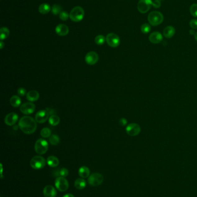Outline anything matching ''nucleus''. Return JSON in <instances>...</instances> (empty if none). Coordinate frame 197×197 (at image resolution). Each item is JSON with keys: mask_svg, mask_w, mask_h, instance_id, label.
Instances as JSON below:
<instances>
[{"mask_svg": "<svg viewBox=\"0 0 197 197\" xmlns=\"http://www.w3.org/2000/svg\"><path fill=\"white\" fill-rule=\"evenodd\" d=\"M37 122L32 117L25 116L21 118L19 122V126L21 130L26 134L34 133L37 128Z\"/></svg>", "mask_w": 197, "mask_h": 197, "instance_id": "f257e3e1", "label": "nucleus"}, {"mask_svg": "<svg viewBox=\"0 0 197 197\" xmlns=\"http://www.w3.org/2000/svg\"><path fill=\"white\" fill-rule=\"evenodd\" d=\"M148 21L152 26H157L161 24L164 20V16L160 12L153 11L148 17Z\"/></svg>", "mask_w": 197, "mask_h": 197, "instance_id": "f03ea898", "label": "nucleus"}, {"mask_svg": "<svg viewBox=\"0 0 197 197\" xmlns=\"http://www.w3.org/2000/svg\"><path fill=\"white\" fill-rule=\"evenodd\" d=\"M85 16V11L82 7H76L72 9L70 13L71 20L74 22H79L83 20Z\"/></svg>", "mask_w": 197, "mask_h": 197, "instance_id": "7ed1b4c3", "label": "nucleus"}, {"mask_svg": "<svg viewBox=\"0 0 197 197\" xmlns=\"http://www.w3.org/2000/svg\"><path fill=\"white\" fill-rule=\"evenodd\" d=\"M48 147H49V144L48 141H46L45 140L42 138L38 139L36 141L34 146V148L36 153L40 155L44 154L48 151Z\"/></svg>", "mask_w": 197, "mask_h": 197, "instance_id": "20e7f679", "label": "nucleus"}, {"mask_svg": "<svg viewBox=\"0 0 197 197\" xmlns=\"http://www.w3.org/2000/svg\"><path fill=\"white\" fill-rule=\"evenodd\" d=\"M46 161L44 157L41 156H35L30 161V165L33 169L38 170L42 169L45 167Z\"/></svg>", "mask_w": 197, "mask_h": 197, "instance_id": "39448f33", "label": "nucleus"}, {"mask_svg": "<svg viewBox=\"0 0 197 197\" xmlns=\"http://www.w3.org/2000/svg\"><path fill=\"white\" fill-rule=\"evenodd\" d=\"M56 189L61 191L64 192L69 188V183L64 177H57L54 181Z\"/></svg>", "mask_w": 197, "mask_h": 197, "instance_id": "423d86ee", "label": "nucleus"}, {"mask_svg": "<svg viewBox=\"0 0 197 197\" xmlns=\"http://www.w3.org/2000/svg\"><path fill=\"white\" fill-rule=\"evenodd\" d=\"M106 41L108 44L113 48L118 47L120 43L119 37L115 33L108 34L106 38Z\"/></svg>", "mask_w": 197, "mask_h": 197, "instance_id": "0eeeda50", "label": "nucleus"}, {"mask_svg": "<svg viewBox=\"0 0 197 197\" xmlns=\"http://www.w3.org/2000/svg\"><path fill=\"white\" fill-rule=\"evenodd\" d=\"M152 5L153 1L152 0H140L138 3L137 8L140 13L144 14L150 9Z\"/></svg>", "mask_w": 197, "mask_h": 197, "instance_id": "6e6552de", "label": "nucleus"}, {"mask_svg": "<svg viewBox=\"0 0 197 197\" xmlns=\"http://www.w3.org/2000/svg\"><path fill=\"white\" fill-rule=\"evenodd\" d=\"M103 181V177L99 173L91 174L88 178L89 184L92 186H98L102 184Z\"/></svg>", "mask_w": 197, "mask_h": 197, "instance_id": "1a4fd4ad", "label": "nucleus"}, {"mask_svg": "<svg viewBox=\"0 0 197 197\" xmlns=\"http://www.w3.org/2000/svg\"><path fill=\"white\" fill-rule=\"evenodd\" d=\"M140 125L137 123H130L127 125L126 128V133L128 135L132 137H135L138 136L140 132Z\"/></svg>", "mask_w": 197, "mask_h": 197, "instance_id": "9d476101", "label": "nucleus"}, {"mask_svg": "<svg viewBox=\"0 0 197 197\" xmlns=\"http://www.w3.org/2000/svg\"><path fill=\"white\" fill-rule=\"evenodd\" d=\"M21 111L25 115H30L33 114L35 110V105L32 102L25 103L21 105Z\"/></svg>", "mask_w": 197, "mask_h": 197, "instance_id": "9b49d317", "label": "nucleus"}, {"mask_svg": "<svg viewBox=\"0 0 197 197\" xmlns=\"http://www.w3.org/2000/svg\"><path fill=\"white\" fill-rule=\"evenodd\" d=\"M99 56L98 54L94 51L89 52L85 56V61L87 64L89 65H95L98 60Z\"/></svg>", "mask_w": 197, "mask_h": 197, "instance_id": "f8f14e48", "label": "nucleus"}, {"mask_svg": "<svg viewBox=\"0 0 197 197\" xmlns=\"http://www.w3.org/2000/svg\"><path fill=\"white\" fill-rule=\"evenodd\" d=\"M49 118V113L46 110H40L35 115V119L37 123H44Z\"/></svg>", "mask_w": 197, "mask_h": 197, "instance_id": "ddd939ff", "label": "nucleus"}, {"mask_svg": "<svg viewBox=\"0 0 197 197\" xmlns=\"http://www.w3.org/2000/svg\"><path fill=\"white\" fill-rule=\"evenodd\" d=\"M17 121L18 115L15 113H9L5 118V123L8 126H13L15 125Z\"/></svg>", "mask_w": 197, "mask_h": 197, "instance_id": "4468645a", "label": "nucleus"}, {"mask_svg": "<svg viewBox=\"0 0 197 197\" xmlns=\"http://www.w3.org/2000/svg\"><path fill=\"white\" fill-rule=\"evenodd\" d=\"M149 39L152 43L158 44L160 43L163 40V36L161 33L156 31V32H152V34L149 35Z\"/></svg>", "mask_w": 197, "mask_h": 197, "instance_id": "2eb2a0df", "label": "nucleus"}, {"mask_svg": "<svg viewBox=\"0 0 197 197\" xmlns=\"http://www.w3.org/2000/svg\"><path fill=\"white\" fill-rule=\"evenodd\" d=\"M45 197H56L57 195V191L53 186L48 185L45 186L43 190Z\"/></svg>", "mask_w": 197, "mask_h": 197, "instance_id": "dca6fc26", "label": "nucleus"}, {"mask_svg": "<svg viewBox=\"0 0 197 197\" xmlns=\"http://www.w3.org/2000/svg\"><path fill=\"white\" fill-rule=\"evenodd\" d=\"M55 31L59 36H66L69 32V28L65 24H58L55 28Z\"/></svg>", "mask_w": 197, "mask_h": 197, "instance_id": "f3484780", "label": "nucleus"}, {"mask_svg": "<svg viewBox=\"0 0 197 197\" xmlns=\"http://www.w3.org/2000/svg\"><path fill=\"white\" fill-rule=\"evenodd\" d=\"M69 171L66 168H62L58 169H54L53 171V175L55 177H66L68 175Z\"/></svg>", "mask_w": 197, "mask_h": 197, "instance_id": "a211bd4d", "label": "nucleus"}, {"mask_svg": "<svg viewBox=\"0 0 197 197\" xmlns=\"http://www.w3.org/2000/svg\"><path fill=\"white\" fill-rule=\"evenodd\" d=\"M26 97L28 101L31 102H34L38 101L39 97V94L35 90H31L29 91L26 95Z\"/></svg>", "mask_w": 197, "mask_h": 197, "instance_id": "6ab92c4d", "label": "nucleus"}, {"mask_svg": "<svg viewBox=\"0 0 197 197\" xmlns=\"http://www.w3.org/2000/svg\"><path fill=\"white\" fill-rule=\"evenodd\" d=\"M175 34V29L171 25L166 27L163 31V35L166 38H172L173 36H174Z\"/></svg>", "mask_w": 197, "mask_h": 197, "instance_id": "aec40b11", "label": "nucleus"}, {"mask_svg": "<svg viewBox=\"0 0 197 197\" xmlns=\"http://www.w3.org/2000/svg\"><path fill=\"white\" fill-rule=\"evenodd\" d=\"M90 173V169L86 166L81 167L78 171V174H79V177L82 178H83V179L89 177Z\"/></svg>", "mask_w": 197, "mask_h": 197, "instance_id": "412c9836", "label": "nucleus"}, {"mask_svg": "<svg viewBox=\"0 0 197 197\" xmlns=\"http://www.w3.org/2000/svg\"><path fill=\"white\" fill-rule=\"evenodd\" d=\"M46 162L48 165L52 168L56 167L59 164V160L57 157L54 156H50L49 157H48Z\"/></svg>", "mask_w": 197, "mask_h": 197, "instance_id": "4be33fe9", "label": "nucleus"}, {"mask_svg": "<svg viewBox=\"0 0 197 197\" xmlns=\"http://www.w3.org/2000/svg\"><path fill=\"white\" fill-rule=\"evenodd\" d=\"M74 186L76 189H84L86 186V182L83 178H78L75 181Z\"/></svg>", "mask_w": 197, "mask_h": 197, "instance_id": "5701e85b", "label": "nucleus"}, {"mask_svg": "<svg viewBox=\"0 0 197 197\" xmlns=\"http://www.w3.org/2000/svg\"><path fill=\"white\" fill-rule=\"evenodd\" d=\"M10 103L13 107H18L21 105V101L20 97L17 95L13 96L10 99Z\"/></svg>", "mask_w": 197, "mask_h": 197, "instance_id": "b1692460", "label": "nucleus"}, {"mask_svg": "<svg viewBox=\"0 0 197 197\" xmlns=\"http://www.w3.org/2000/svg\"><path fill=\"white\" fill-rule=\"evenodd\" d=\"M51 7L49 5L46 3H44L40 5L39 7V12L42 15L48 14L51 11Z\"/></svg>", "mask_w": 197, "mask_h": 197, "instance_id": "393cba45", "label": "nucleus"}, {"mask_svg": "<svg viewBox=\"0 0 197 197\" xmlns=\"http://www.w3.org/2000/svg\"><path fill=\"white\" fill-rule=\"evenodd\" d=\"M60 122V119L57 115H52L49 118V123L50 125L56 126L59 124Z\"/></svg>", "mask_w": 197, "mask_h": 197, "instance_id": "a878e982", "label": "nucleus"}, {"mask_svg": "<svg viewBox=\"0 0 197 197\" xmlns=\"http://www.w3.org/2000/svg\"><path fill=\"white\" fill-rule=\"evenodd\" d=\"M10 34V31L9 29L7 27H2L0 29V39L1 40H3L6 39Z\"/></svg>", "mask_w": 197, "mask_h": 197, "instance_id": "bb28decb", "label": "nucleus"}, {"mask_svg": "<svg viewBox=\"0 0 197 197\" xmlns=\"http://www.w3.org/2000/svg\"><path fill=\"white\" fill-rule=\"evenodd\" d=\"M62 6L58 4H54L52 7V12L54 15H60L61 12H62Z\"/></svg>", "mask_w": 197, "mask_h": 197, "instance_id": "cd10ccee", "label": "nucleus"}, {"mask_svg": "<svg viewBox=\"0 0 197 197\" xmlns=\"http://www.w3.org/2000/svg\"><path fill=\"white\" fill-rule=\"evenodd\" d=\"M49 142L52 145H57L60 143V139L57 134H52L49 137Z\"/></svg>", "mask_w": 197, "mask_h": 197, "instance_id": "c85d7f7f", "label": "nucleus"}, {"mask_svg": "<svg viewBox=\"0 0 197 197\" xmlns=\"http://www.w3.org/2000/svg\"><path fill=\"white\" fill-rule=\"evenodd\" d=\"M106 41V38H105V36L102 35H99L95 37V42L97 45H103L105 43Z\"/></svg>", "mask_w": 197, "mask_h": 197, "instance_id": "c756f323", "label": "nucleus"}, {"mask_svg": "<svg viewBox=\"0 0 197 197\" xmlns=\"http://www.w3.org/2000/svg\"><path fill=\"white\" fill-rule=\"evenodd\" d=\"M51 134H52L51 130L48 128H45L42 129L41 131V136L43 138H49L51 136Z\"/></svg>", "mask_w": 197, "mask_h": 197, "instance_id": "7c9ffc66", "label": "nucleus"}, {"mask_svg": "<svg viewBox=\"0 0 197 197\" xmlns=\"http://www.w3.org/2000/svg\"><path fill=\"white\" fill-rule=\"evenodd\" d=\"M140 30H141V32L144 34H145L149 33V32L151 31L150 25L148 24V23H144V24L142 25V26L140 27Z\"/></svg>", "mask_w": 197, "mask_h": 197, "instance_id": "2f4dec72", "label": "nucleus"}, {"mask_svg": "<svg viewBox=\"0 0 197 197\" xmlns=\"http://www.w3.org/2000/svg\"><path fill=\"white\" fill-rule=\"evenodd\" d=\"M190 12L193 17H197V4H193L191 5Z\"/></svg>", "mask_w": 197, "mask_h": 197, "instance_id": "473e14b6", "label": "nucleus"}, {"mask_svg": "<svg viewBox=\"0 0 197 197\" xmlns=\"http://www.w3.org/2000/svg\"><path fill=\"white\" fill-rule=\"evenodd\" d=\"M69 17H70V15L68 13V12L66 11H62L59 15L60 19L62 21H66L68 20L69 19Z\"/></svg>", "mask_w": 197, "mask_h": 197, "instance_id": "72a5a7b5", "label": "nucleus"}, {"mask_svg": "<svg viewBox=\"0 0 197 197\" xmlns=\"http://www.w3.org/2000/svg\"><path fill=\"white\" fill-rule=\"evenodd\" d=\"M190 26L193 29H197V19H194L190 20Z\"/></svg>", "mask_w": 197, "mask_h": 197, "instance_id": "f704fd0d", "label": "nucleus"}, {"mask_svg": "<svg viewBox=\"0 0 197 197\" xmlns=\"http://www.w3.org/2000/svg\"><path fill=\"white\" fill-rule=\"evenodd\" d=\"M17 92V94L21 96H24L25 95H27V92H26L25 89L22 88V87L18 89Z\"/></svg>", "mask_w": 197, "mask_h": 197, "instance_id": "c9c22d12", "label": "nucleus"}, {"mask_svg": "<svg viewBox=\"0 0 197 197\" xmlns=\"http://www.w3.org/2000/svg\"><path fill=\"white\" fill-rule=\"evenodd\" d=\"M152 6L155 8H160L161 7V2L157 0H155L154 1H153Z\"/></svg>", "mask_w": 197, "mask_h": 197, "instance_id": "e433bc0d", "label": "nucleus"}, {"mask_svg": "<svg viewBox=\"0 0 197 197\" xmlns=\"http://www.w3.org/2000/svg\"><path fill=\"white\" fill-rule=\"evenodd\" d=\"M120 125H121V126H124L126 125H127V120L126 119V118H122L120 119L119 121Z\"/></svg>", "mask_w": 197, "mask_h": 197, "instance_id": "4c0bfd02", "label": "nucleus"}, {"mask_svg": "<svg viewBox=\"0 0 197 197\" xmlns=\"http://www.w3.org/2000/svg\"><path fill=\"white\" fill-rule=\"evenodd\" d=\"M62 197H75V196L72 194H66Z\"/></svg>", "mask_w": 197, "mask_h": 197, "instance_id": "58836bf2", "label": "nucleus"}, {"mask_svg": "<svg viewBox=\"0 0 197 197\" xmlns=\"http://www.w3.org/2000/svg\"><path fill=\"white\" fill-rule=\"evenodd\" d=\"M5 44L4 43V42H2V40H1V42H0V48L1 49H2L3 47H4V46Z\"/></svg>", "mask_w": 197, "mask_h": 197, "instance_id": "ea45409f", "label": "nucleus"}, {"mask_svg": "<svg viewBox=\"0 0 197 197\" xmlns=\"http://www.w3.org/2000/svg\"><path fill=\"white\" fill-rule=\"evenodd\" d=\"M190 34H191V35H195V32L194 31V29H191V30H190Z\"/></svg>", "mask_w": 197, "mask_h": 197, "instance_id": "a19ab883", "label": "nucleus"}, {"mask_svg": "<svg viewBox=\"0 0 197 197\" xmlns=\"http://www.w3.org/2000/svg\"><path fill=\"white\" fill-rule=\"evenodd\" d=\"M194 38H195V39L197 42V32H195V35H194Z\"/></svg>", "mask_w": 197, "mask_h": 197, "instance_id": "79ce46f5", "label": "nucleus"}, {"mask_svg": "<svg viewBox=\"0 0 197 197\" xmlns=\"http://www.w3.org/2000/svg\"><path fill=\"white\" fill-rule=\"evenodd\" d=\"M157 1H163V0H157Z\"/></svg>", "mask_w": 197, "mask_h": 197, "instance_id": "37998d69", "label": "nucleus"}]
</instances>
